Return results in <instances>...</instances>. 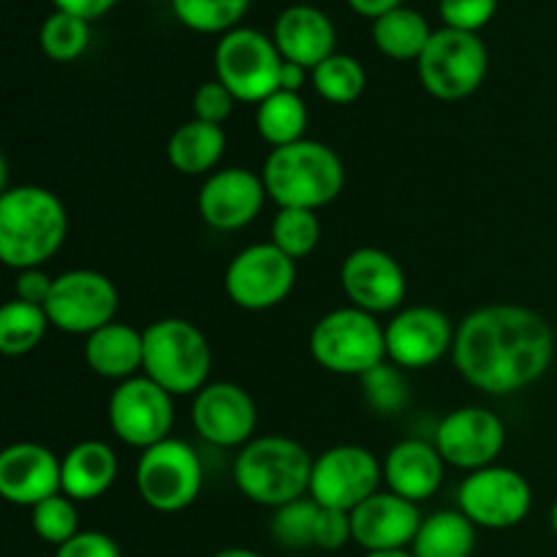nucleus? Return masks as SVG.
<instances>
[{"mask_svg":"<svg viewBox=\"0 0 557 557\" xmlns=\"http://www.w3.org/2000/svg\"><path fill=\"white\" fill-rule=\"evenodd\" d=\"M455 368L484 395H515L536 384L555 359V332L536 310L484 305L457 324Z\"/></svg>","mask_w":557,"mask_h":557,"instance_id":"nucleus-1","label":"nucleus"},{"mask_svg":"<svg viewBox=\"0 0 557 557\" xmlns=\"http://www.w3.org/2000/svg\"><path fill=\"white\" fill-rule=\"evenodd\" d=\"M69 237V210L54 190L14 185L0 194V261L9 270H36L58 256Z\"/></svg>","mask_w":557,"mask_h":557,"instance_id":"nucleus-2","label":"nucleus"},{"mask_svg":"<svg viewBox=\"0 0 557 557\" xmlns=\"http://www.w3.org/2000/svg\"><path fill=\"white\" fill-rule=\"evenodd\" d=\"M261 180L277 210L319 212L346 188V166L330 145L302 139L272 150L261 169Z\"/></svg>","mask_w":557,"mask_h":557,"instance_id":"nucleus-3","label":"nucleus"},{"mask_svg":"<svg viewBox=\"0 0 557 557\" xmlns=\"http://www.w3.org/2000/svg\"><path fill=\"white\" fill-rule=\"evenodd\" d=\"M313 457L286 435H256L234 460V484L256 506L281 509L308 498Z\"/></svg>","mask_w":557,"mask_h":557,"instance_id":"nucleus-4","label":"nucleus"},{"mask_svg":"<svg viewBox=\"0 0 557 557\" xmlns=\"http://www.w3.org/2000/svg\"><path fill=\"white\" fill-rule=\"evenodd\" d=\"M147 379L172 397L199 395L210 384L212 348L205 332L188 319H158L145 326V370Z\"/></svg>","mask_w":557,"mask_h":557,"instance_id":"nucleus-5","label":"nucleus"},{"mask_svg":"<svg viewBox=\"0 0 557 557\" xmlns=\"http://www.w3.org/2000/svg\"><path fill=\"white\" fill-rule=\"evenodd\" d=\"M310 357L326 373L362 379L386 362L384 324L354 305L330 310L310 330Z\"/></svg>","mask_w":557,"mask_h":557,"instance_id":"nucleus-6","label":"nucleus"},{"mask_svg":"<svg viewBox=\"0 0 557 557\" xmlns=\"http://www.w3.org/2000/svg\"><path fill=\"white\" fill-rule=\"evenodd\" d=\"M205 487V468L194 446L183 438H166L150 446L136 462V490L145 506L161 515L190 509Z\"/></svg>","mask_w":557,"mask_h":557,"instance_id":"nucleus-7","label":"nucleus"},{"mask_svg":"<svg viewBox=\"0 0 557 557\" xmlns=\"http://www.w3.org/2000/svg\"><path fill=\"white\" fill-rule=\"evenodd\" d=\"M490 54L479 33L441 27L417 60L419 82L438 101H462L482 87Z\"/></svg>","mask_w":557,"mask_h":557,"instance_id":"nucleus-8","label":"nucleus"},{"mask_svg":"<svg viewBox=\"0 0 557 557\" xmlns=\"http://www.w3.org/2000/svg\"><path fill=\"white\" fill-rule=\"evenodd\" d=\"M283 58L272 36L256 27H237L221 36L215 47V79L243 103L259 107L264 98L281 90Z\"/></svg>","mask_w":557,"mask_h":557,"instance_id":"nucleus-9","label":"nucleus"},{"mask_svg":"<svg viewBox=\"0 0 557 557\" xmlns=\"http://www.w3.org/2000/svg\"><path fill=\"white\" fill-rule=\"evenodd\" d=\"M297 286V261L272 243H253L232 256L223 272L226 297L237 308L261 313L286 302Z\"/></svg>","mask_w":557,"mask_h":557,"instance_id":"nucleus-10","label":"nucleus"},{"mask_svg":"<svg viewBox=\"0 0 557 557\" xmlns=\"http://www.w3.org/2000/svg\"><path fill=\"white\" fill-rule=\"evenodd\" d=\"M457 509L484 531H509L531 515L533 490L520 471L495 462L462 479Z\"/></svg>","mask_w":557,"mask_h":557,"instance_id":"nucleus-11","label":"nucleus"},{"mask_svg":"<svg viewBox=\"0 0 557 557\" xmlns=\"http://www.w3.org/2000/svg\"><path fill=\"white\" fill-rule=\"evenodd\" d=\"M107 419L112 433L125 446L145 451L172 438L177 413H174V397L141 373L117 384L109 397Z\"/></svg>","mask_w":557,"mask_h":557,"instance_id":"nucleus-12","label":"nucleus"},{"mask_svg":"<svg viewBox=\"0 0 557 557\" xmlns=\"http://www.w3.org/2000/svg\"><path fill=\"white\" fill-rule=\"evenodd\" d=\"M117 308L120 294L112 277L96 270H69L54 277L44 310L58 332L90 337L101 326L112 324Z\"/></svg>","mask_w":557,"mask_h":557,"instance_id":"nucleus-13","label":"nucleus"},{"mask_svg":"<svg viewBox=\"0 0 557 557\" xmlns=\"http://www.w3.org/2000/svg\"><path fill=\"white\" fill-rule=\"evenodd\" d=\"M384 482V466L370 449L357 444H341L313 460L310 498L324 509L348 511L373 498Z\"/></svg>","mask_w":557,"mask_h":557,"instance_id":"nucleus-14","label":"nucleus"},{"mask_svg":"<svg viewBox=\"0 0 557 557\" xmlns=\"http://www.w3.org/2000/svg\"><path fill=\"white\" fill-rule=\"evenodd\" d=\"M435 449L446 466L473 473L495 466L506 446V424L495 411L462 406L446 413L435 428Z\"/></svg>","mask_w":557,"mask_h":557,"instance_id":"nucleus-15","label":"nucleus"},{"mask_svg":"<svg viewBox=\"0 0 557 557\" xmlns=\"http://www.w3.org/2000/svg\"><path fill=\"white\" fill-rule=\"evenodd\" d=\"M190 422L201 441L218 449H243L256 438L259 408L253 395L234 381H210L194 395Z\"/></svg>","mask_w":557,"mask_h":557,"instance_id":"nucleus-16","label":"nucleus"},{"mask_svg":"<svg viewBox=\"0 0 557 557\" xmlns=\"http://www.w3.org/2000/svg\"><path fill=\"white\" fill-rule=\"evenodd\" d=\"M386 359L403 370H428L451 354L457 326L449 315L430 305H408L384 326Z\"/></svg>","mask_w":557,"mask_h":557,"instance_id":"nucleus-17","label":"nucleus"},{"mask_svg":"<svg viewBox=\"0 0 557 557\" xmlns=\"http://www.w3.org/2000/svg\"><path fill=\"white\" fill-rule=\"evenodd\" d=\"M341 288L348 302L368 313H397L408 297L400 261L381 248H357L343 259Z\"/></svg>","mask_w":557,"mask_h":557,"instance_id":"nucleus-18","label":"nucleus"},{"mask_svg":"<svg viewBox=\"0 0 557 557\" xmlns=\"http://www.w3.org/2000/svg\"><path fill=\"white\" fill-rule=\"evenodd\" d=\"M267 199L261 174L243 166L218 169L199 188V215L215 232H239L261 215Z\"/></svg>","mask_w":557,"mask_h":557,"instance_id":"nucleus-19","label":"nucleus"},{"mask_svg":"<svg viewBox=\"0 0 557 557\" xmlns=\"http://www.w3.org/2000/svg\"><path fill=\"white\" fill-rule=\"evenodd\" d=\"M63 457L36 441H16L0 451V495L14 506H38L63 493Z\"/></svg>","mask_w":557,"mask_h":557,"instance_id":"nucleus-20","label":"nucleus"},{"mask_svg":"<svg viewBox=\"0 0 557 557\" xmlns=\"http://www.w3.org/2000/svg\"><path fill=\"white\" fill-rule=\"evenodd\" d=\"M422 520L419 504H411L386 490V493H375L351 511V533L354 542L364 553L411 549Z\"/></svg>","mask_w":557,"mask_h":557,"instance_id":"nucleus-21","label":"nucleus"},{"mask_svg":"<svg viewBox=\"0 0 557 557\" xmlns=\"http://www.w3.org/2000/svg\"><path fill=\"white\" fill-rule=\"evenodd\" d=\"M272 41L283 60L313 71L335 54L337 33L330 16L315 5H288L277 14Z\"/></svg>","mask_w":557,"mask_h":557,"instance_id":"nucleus-22","label":"nucleus"},{"mask_svg":"<svg viewBox=\"0 0 557 557\" xmlns=\"http://www.w3.org/2000/svg\"><path fill=\"white\" fill-rule=\"evenodd\" d=\"M381 466H384V484L389 487V493L400 495L411 504H424L444 484L446 462L430 441H400L392 446Z\"/></svg>","mask_w":557,"mask_h":557,"instance_id":"nucleus-23","label":"nucleus"},{"mask_svg":"<svg viewBox=\"0 0 557 557\" xmlns=\"http://www.w3.org/2000/svg\"><path fill=\"white\" fill-rule=\"evenodd\" d=\"M117 473V455L107 441H79L63 457V471H60L63 495H69L76 504H90L114 487Z\"/></svg>","mask_w":557,"mask_h":557,"instance_id":"nucleus-24","label":"nucleus"},{"mask_svg":"<svg viewBox=\"0 0 557 557\" xmlns=\"http://www.w3.org/2000/svg\"><path fill=\"white\" fill-rule=\"evenodd\" d=\"M85 362L96 375L107 381H123L141 375L145 370V330H134L131 324L101 326L85 337Z\"/></svg>","mask_w":557,"mask_h":557,"instance_id":"nucleus-25","label":"nucleus"},{"mask_svg":"<svg viewBox=\"0 0 557 557\" xmlns=\"http://www.w3.org/2000/svg\"><path fill=\"white\" fill-rule=\"evenodd\" d=\"M226 131L223 125L205 123L190 117L188 123L177 125L166 141V161L174 172L185 177H201L218 172V163L226 156Z\"/></svg>","mask_w":557,"mask_h":557,"instance_id":"nucleus-26","label":"nucleus"},{"mask_svg":"<svg viewBox=\"0 0 557 557\" xmlns=\"http://www.w3.org/2000/svg\"><path fill=\"white\" fill-rule=\"evenodd\" d=\"M479 528L460 509H444L424 517L411 544L413 557H471Z\"/></svg>","mask_w":557,"mask_h":557,"instance_id":"nucleus-27","label":"nucleus"},{"mask_svg":"<svg viewBox=\"0 0 557 557\" xmlns=\"http://www.w3.org/2000/svg\"><path fill=\"white\" fill-rule=\"evenodd\" d=\"M433 33L430 22L419 11L406 9V5L373 22V41L379 52L392 60H400V63H408V60L417 63L428 49Z\"/></svg>","mask_w":557,"mask_h":557,"instance_id":"nucleus-28","label":"nucleus"},{"mask_svg":"<svg viewBox=\"0 0 557 557\" xmlns=\"http://www.w3.org/2000/svg\"><path fill=\"white\" fill-rule=\"evenodd\" d=\"M308 107L299 92L277 90L256 107V131L272 150L308 139Z\"/></svg>","mask_w":557,"mask_h":557,"instance_id":"nucleus-29","label":"nucleus"},{"mask_svg":"<svg viewBox=\"0 0 557 557\" xmlns=\"http://www.w3.org/2000/svg\"><path fill=\"white\" fill-rule=\"evenodd\" d=\"M49 326L52 321H49L47 310L22 302V299H9L0 308V351L5 357H25V354L36 351L47 337Z\"/></svg>","mask_w":557,"mask_h":557,"instance_id":"nucleus-30","label":"nucleus"},{"mask_svg":"<svg viewBox=\"0 0 557 557\" xmlns=\"http://www.w3.org/2000/svg\"><path fill=\"white\" fill-rule=\"evenodd\" d=\"M310 82H313L315 92L326 103L346 107V103H354L357 98H362L364 87H368V71L351 54L335 52L332 58H326L324 63L310 71Z\"/></svg>","mask_w":557,"mask_h":557,"instance_id":"nucleus-31","label":"nucleus"},{"mask_svg":"<svg viewBox=\"0 0 557 557\" xmlns=\"http://www.w3.org/2000/svg\"><path fill=\"white\" fill-rule=\"evenodd\" d=\"M248 9L250 0H172L180 25L205 36H226L237 30Z\"/></svg>","mask_w":557,"mask_h":557,"instance_id":"nucleus-32","label":"nucleus"},{"mask_svg":"<svg viewBox=\"0 0 557 557\" xmlns=\"http://www.w3.org/2000/svg\"><path fill=\"white\" fill-rule=\"evenodd\" d=\"M90 44V22L82 16L52 11L38 30V47L54 63H74Z\"/></svg>","mask_w":557,"mask_h":557,"instance_id":"nucleus-33","label":"nucleus"},{"mask_svg":"<svg viewBox=\"0 0 557 557\" xmlns=\"http://www.w3.org/2000/svg\"><path fill=\"white\" fill-rule=\"evenodd\" d=\"M270 243L292 256L308 259L321 243V218L313 210H277L270 226Z\"/></svg>","mask_w":557,"mask_h":557,"instance_id":"nucleus-34","label":"nucleus"},{"mask_svg":"<svg viewBox=\"0 0 557 557\" xmlns=\"http://www.w3.org/2000/svg\"><path fill=\"white\" fill-rule=\"evenodd\" d=\"M359 384H362L364 403H368V408H373L379 417H397V413L406 411L408 400H411L406 370L392 364L389 359L381 362L379 368L368 370V373L359 379Z\"/></svg>","mask_w":557,"mask_h":557,"instance_id":"nucleus-35","label":"nucleus"},{"mask_svg":"<svg viewBox=\"0 0 557 557\" xmlns=\"http://www.w3.org/2000/svg\"><path fill=\"white\" fill-rule=\"evenodd\" d=\"M321 506L313 498H299L281 506L272 515V539L286 549H313L315 547V522H319Z\"/></svg>","mask_w":557,"mask_h":557,"instance_id":"nucleus-36","label":"nucleus"},{"mask_svg":"<svg viewBox=\"0 0 557 557\" xmlns=\"http://www.w3.org/2000/svg\"><path fill=\"white\" fill-rule=\"evenodd\" d=\"M30 525L41 542L52 544L54 549L63 547L65 542L79 533V511H76V500L69 495L58 493L52 498L41 500L30 509Z\"/></svg>","mask_w":557,"mask_h":557,"instance_id":"nucleus-37","label":"nucleus"},{"mask_svg":"<svg viewBox=\"0 0 557 557\" xmlns=\"http://www.w3.org/2000/svg\"><path fill=\"white\" fill-rule=\"evenodd\" d=\"M444 27L462 33H479L493 22L498 0H441L438 3Z\"/></svg>","mask_w":557,"mask_h":557,"instance_id":"nucleus-38","label":"nucleus"},{"mask_svg":"<svg viewBox=\"0 0 557 557\" xmlns=\"http://www.w3.org/2000/svg\"><path fill=\"white\" fill-rule=\"evenodd\" d=\"M234 103H237V98L232 96V90H228L223 82L210 79L205 82V85L196 87L194 117L205 120V123H212V125H223L228 117H232Z\"/></svg>","mask_w":557,"mask_h":557,"instance_id":"nucleus-39","label":"nucleus"},{"mask_svg":"<svg viewBox=\"0 0 557 557\" xmlns=\"http://www.w3.org/2000/svg\"><path fill=\"white\" fill-rule=\"evenodd\" d=\"M348 542H354L351 515H348V511L324 509V506H321L319 522H315V549L337 553V549L346 547Z\"/></svg>","mask_w":557,"mask_h":557,"instance_id":"nucleus-40","label":"nucleus"},{"mask_svg":"<svg viewBox=\"0 0 557 557\" xmlns=\"http://www.w3.org/2000/svg\"><path fill=\"white\" fill-rule=\"evenodd\" d=\"M54 557H123L117 542L101 531H79L71 542L54 549Z\"/></svg>","mask_w":557,"mask_h":557,"instance_id":"nucleus-41","label":"nucleus"},{"mask_svg":"<svg viewBox=\"0 0 557 557\" xmlns=\"http://www.w3.org/2000/svg\"><path fill=\"white\" fill-rule=\"evenodd\" d=\"M52 283H54V277H49L41 267H36V270L16 272L14 299L38 305V308H47L49 294H52Z\"/></svg>","mask_w":557,"mask_h":557,"instance_id":"nucleus-42","label":"nucleus"},{"mask_svg":"<svg viewBox=\"0 0 557 557\" xmlns=\"http://www.w3.org/2000/svg\"><path fill=\"white\" fill-rule=\"evenodd\" d=\"M54 11H65V14L82 16V20L92 22L98 16L109 14L117 5V0H52Z\"/></svg>","mask_w":557,"mask_h":557,"instance_id":"nucleus-43","label":"nucleus"},{"mask_svg":"<svg viewBox=\"0 0 557 557\" xmlns=\"http://www.w3.org/2000/svg\"><path fill=\"white\" fill-rule=\"evenodd\" d=\"M348 5L354 9V14L364 16V20H381L389 11L400 9L403 0H348Z\"/></svg>","mask_w":557,"mask_h":557,"instance_id":"nucleus-44","label":"nucleus"},{"mask_svg":"<svg viewBox=\"0 0 557 557\" xmlns=\"http://www.w3.org/2000/svg\"><path fill=\"white\" fill-rule=\"evenodd\" d=\"M308 74H310V71L305 69V65H297V63H288V60H283L281 90L299 92L305 87V79H308Z\"/></svg>","mask_w":557,"mask_h":557,"instance_id":"nucleus-45","label":"nucleus"},{"mask_svg":"<svg viewBox=\"0 0 557 557\" xmlns=\"http://www.w3.org/2000/svg\"><path fill=\"white\" fill-rule=\"evenodd\" d=\"M212 557H264V555L253 553V549H248V547H226V549H221V553H215Z\"/></svg>","mask_w":557,"mask_h":557,"instance_id":"nucleus-46","label":"nucleus"},{"mask_svg":"<svg viewBox=\"0 0 557 557\" xmlns=\"http://www.w3.org/2000/svg\"><path fill=\"white\" fill-rule=\"evenodd\" d=\"M364 557H413L411 549H392V553H364Z\"/></svg>","mask_w":557,"mask_h":557,"instance_id":"nucleus-47","label":"nucleus"},{"mask_svg":"<svg viewBox=\"0 0 557 557\" xmlns=\"http://www.w3.org/2000/svg\"><path fill=\"white\" fill-rule=\"evenodd\" d=\"M549 525H553V531L557 536V500L553 504V509H549Z\"/></svg>","mask_w":557,"mask_h":557,"instance_id":"nucleus-48","label":"nucleus"}]
</instances>
